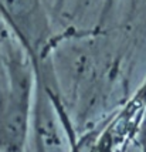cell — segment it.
I'll list each match as a JSON object with an SVG mask.
<instances>
[{"instance_id":"1","label":"cell","mask_w":146,"mask_h":152,"mask_svg":"<svg viewBox=\"0 0 146 152\" xmlns=\"http://www.w3.org/2000/svg\"><path fill=\"white\" fill-rule=\"evenodd\" d=\"M4 73L0 87V152H23L31 131L37 70L20 44L14 50L9 47Z\"/></svg>"},{"instance_id":"2","label":"cell","mask_w":146,"mask_h":152,"mask_svg":"<svg viewBox=\"0 0 146 152\" xmlns=\"http://www.w3.org/2000/svg\"><path fill=\"white\" fill-rule=\"evenodd\" d=\"M37 70V87L34 98L31 132L36 152H73L74 137L68 119L58 101V95L50 88L46 75Z\"/></svg>"},{"instance_id":"3","label":"cell","mask_w":146,"mask_h":152,"mask_svg":"<svg viewBox=\"0 0 146 152\" xmlns=\"http://www.w3.org/2000/svg\"><path fill=\"white\" fill-rule=\"evenodd\" d=\"M0 17L34 64L40 66L50 37V23L43 0H0Z\"/></svg>"}]
</instances>
